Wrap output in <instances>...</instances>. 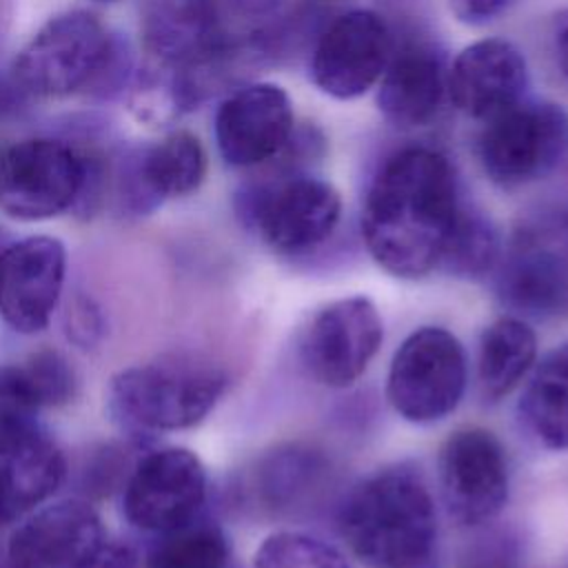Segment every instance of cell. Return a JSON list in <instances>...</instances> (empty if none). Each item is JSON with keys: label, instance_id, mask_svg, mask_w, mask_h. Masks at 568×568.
<instances>
[{"label": "cell", "instance_id": "ffe728a7", "mask_svg": "<svg viewBox=\"0 0 568 568\" xmlns=\"http://www.w3.org/2000/svg\"><path fill=\"white\" fill-rule=\"evenodd\" d=\"M67 475L60 448L38 428L27 439L0 450V528L31 513L51 497Z\"/></svg>", "mask_w": 568, "mask_h": 568}, {"label": "cell", "instance_id": "44dd1931", "mask_svg": "<svg viewBox=\"0 0 568 568\" xmlns=\"http://www.w3.org/2000/svg\"><path fill=\"white\" fill-rule=\"evenodd\" d=\"M517 415L526 433L544 448H568V344L552 348L524 379Z\"/></svg>", "mask_w": 568, "mask_h": 568}, {"label": "cell", "instance_id": "d6986e66", "mask_svg": "<svg viewBox=\"0 0 568 568\" xmlns=\"http://www.w3.org/2000/svg\"><path fill=\"white\" fill-rule=\"evenodd\" d=\"M448 93V69L442 53L424 42L393 51L377 82V106L397 126H424L442 109Z\"/></svg>", "mask_w": 568, "mask_h": 568}, {"label": "cell", "instance_id": "e0dca14e", "mask_svg": "<svg viewBox=\"0 0 568 568\" xmlns=\"http://www.w3.org/2000/svg\"><path fill=\"white\" fill-rule=\"evenodd\" d=\"M206 173V153L189 131L122 158L115 171V197L122 211L144 215L169 197L193 193Z\"/></svg>", "mask_w": 568, "mask_h": 568}, {"label": "cell", "instance_id": "277c9868", "mask_svg": "<svg viewBox=\"0 0 568 568\" xmlns=\"http://www.w3.org/2000/svg\"><path fill=\"white\" fill-rule=\"evenodd\" d=\"M229 384L224 368L195 355H169L118 371L109 410L133 430H182L200 424Z\"/></svg>", "mask_w": 568, "mask_h": 568}, {"label": "cell", "instance_id": "7c38bea8", "mask_svg": "<svg viewBox=\"0 0 568 568\" xmlns=\"http://www.w3.org/2000/svg\"><path fill=\"white\" fill-rule=\"evenodd\" d=\"M393 51V36L382 16L368 9L346 11L317 38L311 58L313 82L335 100L359 98L379 82Z\"/></svg>", "mask_w": 568, "mask_h": 568}, {"label": "cell", "instance_id": "6da1fadb", "mask_svg": "<svg viewBox=\"0 0 568 568\" xmlns=\"http://www.w3.org/2000/svg\"><path fill=\"white\" fill-rule=\"evenodd\" d=\"M462 213L450 160L428 146H406L375 173L362 209V235L384 271L417 280L442 266Z\"/></svg>", "mask_w": 568, "mask_h": 568}, {"label": "cell", "instance_id": "ba28073f", "mask_svg": "<svg viewBox=\"0 0 568 568\" xmlns=\"http://www.w3.org/2000/svg\"><path fill=\"white\" fill-rule=\"evenodd\" d=\"M244 217L277 253H306L331 237L342 215L337 189L320 178L293 175L240 197Z\"/></svg>", "mask_w": 568, "mask_h": 568}, {"label": "cell", "instance_id": "52a82bcc", "mask_svg": "<svg viewBox=\"0 0 568 568\" xmlns=\"http://www.w3.org/2000/svg\"><path fill=\"white\" fill-rule=\"evenodd\" d=\"M84 155L58 138H29L0 155V209L16 220L55 217L78 204Z\"/></svg>", "mask_w": 568, "mask_h": 568}, {"label": "cell", "instance_id": "e575fe53", "mask_svg": "<svg viewBox=\"0 0 568 568\" xmlns=\"http://www.w3.org/2000/svg\"><path fill=\"white\" fill-rule=\"evenodd\" d=\"M95 2H115V0H95Z\"/></svg>", "mask_w": 568, "mask_h": 568}, {"label": "cell", "instance_id": "603a6c76", "mask_svg": "<svg viewBox=\"0 0 568 568\" xmlns=\"http://www.w3.org/2000/svg\"><path fill=\"white\" fill-rule=\"evenodd\" d=\"M229 541L220 526L211 521H189L175 530L158 535L144 568H226Z\"/></svg>", "mask_w": 568, "mask_h": 568}, {"label": "cell", "instance_id": "8992f818", "mask_svg": "<svg viewBox=\"0 0 568 568\" xmlns=\"http://www.w3.org/2000/svg\"><path fill=\"white\" fill-rule=\"evenodd\" d=\"M568 153V113L552 102L521 100L488 118L477 140L484 173L499 186L548 175Z\"/></svg>", "mask_w": 568, "mask_h": 568}, {"label": "cell", "instance_id": "cb8c5ba5", "mask_svg": "<svg viewBox=\"0 0 568 568\" xmlns=\"http://www.w3.org/2000/svg\"><path fill=\"white\" fill-rule=\"evenodd\" d=\"M320 455L308 448H286L264 459L260 490L271 508H293V504L315 488L322 477Z\"/></svg>", "mask_w": 568, "mask_h": 568}, {"label": "cell", "instance_id": "9a60e30c", "mask_svg": "<svg viewBox=\"0 0 568 568\" xmlns=\"http://www.w3.org/2000/svg\"><path fill=\"white\" fill-rule=\"evenodd\" d=\"M504 302L528 315L568 313V222L519 233L499 277Z\"/></svg>", "mask_w": 568, "mask_h": 568}, {"label": "cell", "instance_id": "7402d4cb", "mask_svg": "<svg viewBox=\"0 0 568 568\" xmlns=\"http://www.w3.org/2000/svg\"><path fill=\"white\" fill-rule=\"evenodd\" d=\"M537 362V335L519 317H499L481 335L477 379L481 395L497 402L510 395Z\"/></svg>", "mask_w": 568, "mask_h": 568}, {"label": "cell", "instance_id": "f1b7e54d", "mask_svg": "<svg viewBox=\"0 0 568 568\" xmlns=\"http://www.w3.org/2000/svg\"><path fill=\"white\" fill-rule=\"evenodd\" d=\"M459 568H521L519 550L508 539L481 541L466 552Z\"/></svg>", "mask_w": 568, "mask_h": 568}, {"label": "cell", "instance_id": "484cf974", "mask_svg": "<svg viewBox=\"0 0 568 568\" xmlns=\"http://www.w3.org/2000/svg\"><path fill=\"white\" fill-rule=\"evenodd\" d=\"M499 242L493 226L481 215L464 209L439 268L464 277L484 275L495 264Z\"/></svg>", "mask_w": 568, "mask_h": 568}, {"label": "cell", "instance_id": "d4e9b609", "mask_svg": "<svg viewBox=\"0 0 568 568\" xmlns=\"http://www.w3.org/2000/svg\"><path fill=\"white\" fill-rule=\"evenodd\" d=\"M253 568H355L335 546L320 537L277 530L253 555Z\"/></svg>", "mask_w": 568, "mask_h": 568}, {"label": "cell", "instance_id": "836d02e7", "mask_svg": "<svg viewBox=\"0 0 568 568\" xmlns=\"http://www.w3.org/2000/svg\"><path fill=\"white\" fill-rule=\"evenodd\" d=\"M7 20H9V4H7V0H0V42H2V38H4Z\"/></svg>", "mask_w": 568, "mask_h": 568}, {"label": "cell", "instance_id": "9c48e42d", "mask_svg": "<svg viewBox=\"0 0 568 568\" xmlns=\"http://www.w3.org/2000/svg\"><path fill=\"white\" fill-rule=\"evenodd\" d=\"M384 339L377 306L364 295L324 304L300 337V362L311 379L328 388L357 382Z\"/></svg>", "mask_w": 568, "mask_h": 568}, {"label": "cell", "instance_id": "5b68a950", "mask_svg": "<svg viewBox=\"0 0 568 568\" xmlns=\"http://www.w3.org/2000/svg\"><path fill=\"white\" fill-rule=\"evenodd\" d=\"M466 390V353L462 342L442 326L413 331L395 351L386 377L393 410L410 424L448 417Z\"/></svg>", "mask_w": 568, "mask_h": 568}, {"label": "cell", "instance_id": "8fae6325", "mask_svg": "<svg viewBox=\"0 0 568 568\" xmlns=\"http://www.w3.org/2000/svg\"><path fill=\"white\" fill-rule=\"evenodd\" d=\"M206 499V470L200 457L182 446L146 453L131 470L122 510L131 526L169 532L197 519Z\"/></svg>", "mask_w": 568, "mask_h": 568}, {"label": "cell", "instance_id": "83f0119b", "mask_svg": "<svg viewBox=\"0 0 568 568\" xmlns=\"http://www.w3.org/2000/svg\"><path fill=\"white\" fill-rule=\"evenodd\" d=\"M18 366L40 408L60 406L73 397L75 373L64 355H60L58 351H38Z\"/></svg>", "mask_w": 568, "mask_h": 568}, {"label": "cell", "instance_id": "5bb4252c", "mask_svg": "<svg viewBox=\"0 0 568 568\" xmlns=\"http://www.w3.org/2000/svg\"><path fill=\"white\" fill-rule=\"evenodd\" d=\"M293 133L288 93L273 82L235 89L215 113V142L231 166H257L284 151Z\"/></svg>", "mask_w": 568, "mask_h": 568}, {"label": "cell", "instance_id": "7a4b0ae2", "mask_svg": "<svg viewBox=\"0 0 568 568\" xmlns=\"http://www.w3.org/2000/svg\"><path fill=\"white\" fill-rule=\"evenodd\" d=\"M339 530L351 552L368 568H422L437 539L430 490L406 466L382 468L348 493Z\"/></svg>", "mask_w": 568, "mask_h": 568}, {"label": "cell", "instance_id": "2e32d148", "mask_svg": "<svg viewBox=\"0 0 568 568\" xmlns=\"http://www.w3.org/2000/svg\"><path fill=\"white\" fill-rule=\"evenodd\" d=\"M100 515L82 499L31 513L9 537L11 568H84L104 546Z\"/></svg>", "mask_w": 568, "mask_h": 568}, {"label": "cell", "instance_id": "ac0fdd59", "mask_svg": "<svg viewBox=\"0 0 568 568\" xmlns=\"http://www.w3.org/2000/svg\"><path fill=\"white\" fill-rule=\"evenodd\" d=\"M528 64L508 40L484 38L459 51L448 69L453 104L475 118L488 120L526 98Z\"/></svg>", "mask_w": 568, "mask_h": 568}, {"label": "cell", "instance_id": "f546056e", "mask_svg": "<svg viewBox=\"0 0 568 568\" xmlns=\"http://www.w3.org/2000/svg\"><path fill=\"white\" fill-rule=\"evenodd\" d=\"M519 0H448V9L457 22L466 27H484L504 16Z\"/></svg>", "mask_w": 568, "mask_h": 568}, {"label": "cell", "instance_id": "d6a6232c", "mask_svg": "<svg viewBox=\"0 0 568 568\" xmlns=\"http://www.w3.org/2000/svg\"><path fill=\"white\" fill-rule=\"evenodd\" d=\"M552 49H555V58L561 73L568 78V9L557 20V27L552 33Z\"/></svg>", "mask_w": 568, "mask_h": 568}, {"label": "cell", "instance_id": "4316f807", "mask_svg": "<svg viewBox=\"0 0 568 568\" xmlns=\"http://www.w3.org/2000/svg\"><path fill=\"white\" fill-rule=\"evenodd\" d=\"M40 406L33 399L20 366L0 368V450L9 448L38 430Z\"/></svg>", "mask_w": 568, "mask_h": 568}, {"label": "cell", "instance_id": "30bf717a", "mask_svg": "<svg viewBox=\"0 0 568 568\" xmlns=\"http://www.w3.org/2000/svg\"><path fill=\"white\" fill-rule=\"evenodd\" d=\"M437 479L444 506L459 526L488 524L508 501L504 446L486 428H457L439 448Z\"/></svg>", "mask_w": 568, "mask_h": 568}, {"label": "cell", "instance_id": "4fadbf2b", "mask_svg": "<svg viewBox=\"0 0 568 568\" xmlns=\"http://www.w3.org/2000/svg\"><path fill=\"white\" fill-rule=\"evenodd\" d=\"M67 251L58 237L31 235L0 248V317L22 335L47 328L58 308Z\"/></svg>", "mask_w": 568, "mask_h": 568}, {"label": "cell", "instance_id": "4dcf8cb0", "mask_svg": "<svg viewBox=\"0 0 568 568\" xmlns=\"http://www.w3.org/2000/svg\"><path fill=\"white\" fill-rule=\"evenodd\" d=\"M84 568H142L133 548L122 544H104Z\"/></svg>", "mask_w": 568, "mask_h": 568}, {"label": "cell", "instance_id": "1f68e13d", "mask_svg": "<svg viewBox=\"0 0 568 568\" xmlns=\"http://www.w3.org/2000/svg\"><path fill=\"white\" fill-rule=\"evenodd\" d=\"M98 315L95 311H89V302H84L80 308L73 311V320H71V326L69 331L73 328V339L82 342V344H89L91 342V333L98 328Z\"/></svg>", "mask_w": 568, "mask_h": 568}, {"label": "cell", "instance_id": "3957f363", "mask_svg": "<svg viewBox=\"0 0 568 568\" xmlns=\"http://www.w3.org/2000/svg\"><path fill=\"white\" fill-rule=\"evenodd\" d=\"M129 67L120 40L89 11L51 18L13 62V84L38 98H62L82 87L111 89Z\"/></svg>", "mask_w": 568, "mask_h": 568}]
</instances>
